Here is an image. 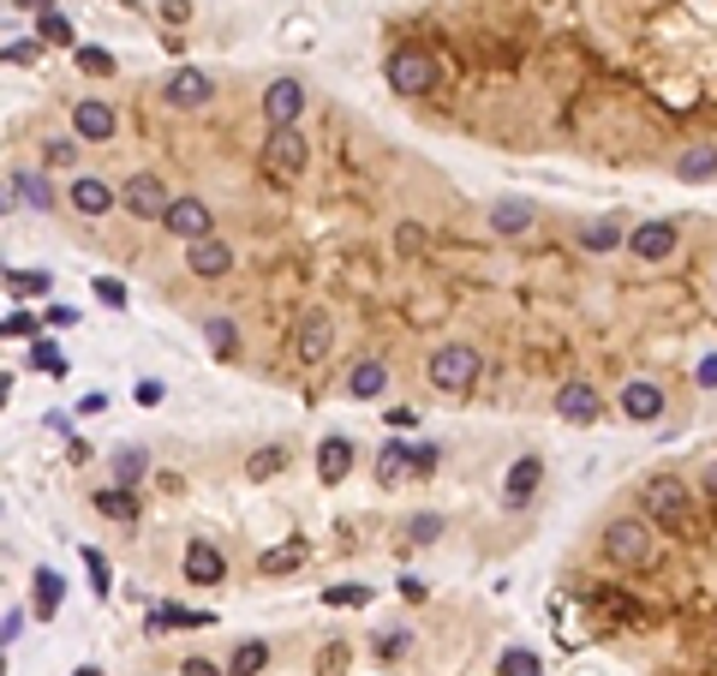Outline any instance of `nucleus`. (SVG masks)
Instances as JSON below:
<instances>
[{"label": "nucleus", "mask_w": 717, "mask_h": 676, "mask_svg": "<svg viewBox=\"0 0 717 676\" xmlns=\"http://www.w3.org/2000/svg\"><path fill=\"white\" fill-rule=\"evenodd\" d=\"M281 467H287V450H281V443H269V450H258L246 462V479H269V474H281Z\"/></svg>", "instance_id": "a19ab883"}, {"label": "nucleus", "mask_w": 717, "mask_h": 676, "mask_svg": "<svg viewBox=\"0 0 717 676\" xmlns=\"http://www.w3.org/2000/svg\"><path fill=\"white\" fill-rule=\"evenodd\" d=\"M168 203H174V193H168L162 174H126V180H120V210L138 215V222H162Z\"/></svg>", "instance_id": "423d86ee"}, {"label": "nucleus", "mask_w": 717, "mask_h": 676, "mask_svg": "<svg viewBox=\"0 0 717 676\" xmlns=\"http://www.w3.org/2000/svg\"><path fill=\"white\" fill-rule=\"evenodd\" d=\"M114 132H120V114H114L102 96H79V102H72V138H84V144H108Z\"/></svg>", "instance_id": "2eb2a0df"}, {"label": "nucleus", "mask_w": 717, "mask_h": 676, "mask_svg": "<svg viewBox=\"0 0 717 676\" xmlns=\"http://www.w3.org/2000/svg\"><path fill=\"white\" fill-rule=\"evenodd\" d=\"M79 324V312H72V305H48V329H72Z\"/></svg>", "instance_id": "603ef678"}, {"label": "nucleus", "mask_w": 717, "mask_h": 676, "mask_svg": "<svg viewBox=\"0 0 717 676\" xmlns=\"http://www.w3.org/2000/svg\"><path fill=\"white\" fill-rule=\"evenodd\" d=\"M179 671H186V676H227V665H215V658H186Z\"/></svg>", "instance_id": "8fccbe9b"}, {"label": "nucleus", "mask_w": 717, "mask_h": 676, "mask_svg": "<svg viewBox=\"0 0 717 676\" xmlns=\"http://www.w3.org/2000/svg\"><path fill=\"white\" fill-rule=\"evenodd\" d=\"M203 348H210V360H239V324L234 317H203Z\"/></svg>", "instance_id": "bb28decb"}, {"label": "nucleus", "mask_w": 717, "mask_h": 676, "mask_svg": "<svg viewBox=\"0 0 717 676\" xmlns=\"http://www.w3.org/2000/svg\"><path fill=\"white\" fill-rule=\"evenodd\" d=\"M210 622H215V610H186V605H174V598H168V605H156V610H150V629H210Z\"/></svg>", "instance_id": "cd10ccee"}, {"label": "nucleus", "mask_w": 717, "mask_h": 676, "mask_svg": "<svg viewBox=\"0 0 717 676\" xmlns=\"http://www.w3.org/2000/svg\"><path fill=\"white\" fill-rule=\"evenodd\" d=\"M627 246V228L616 222V215H598V222L580 228V252H592V258H610V252Z\"/></svg>", "instance_id": "5701e85b"}, {"label": "nucleus", "mask_w": 717, "mask_h": 676, "mask_svg": "<svg viewBox=\"0 0 717 676\" xmlns=\"http://www.w3.org/2000/svg\"><path fill=\"white\" fill-rule=\"evenodd\" d=\"M36 55H43V36H7V48H0L7 67H31Z\"/></svg>", "instance_id": "ea45409f"}, {"label": "nucleus", "mask_w": 717, "mask_h": 676, "mask_svg": "<svg viewBox=\"0 0 717 676\" xmlns=\"http://www.w3.org/2000/svg\"><path fill=\"white\" fill-rule=\"evenodd\" d=\"M84 563H90V586L108 598V557H102V551H84Z\"/></svg>", "instance_id": "a18cd8bd"}, {"label": "nucleus", "mask_w": 717, "mask_h": 676, "mask_svg": "<svg viewBox=\"0 0 717 676\" xmlns=\"http://www.w3.org/2000/svg\"><path fill=\"white\" fill-rule=\"evenodd\" d=\"M407 539H413V545H437L443 539V515H437V509H419V515L407 521Z\"/></svg>", "instance_id": "58836bf2"}, {"label": "nucleus", "mask_w": 717, "mask_h": 676, "mask_svg": "<svg viewBox=\"0 0 717 676\" xmlns=\"http://www.w3.org/2000/svg\"><path fill=\"white\" fill-rule=\"evenodd\" d=\"M700 485H706V491L717 497V462H706V474H700Z\"/></svg>", "instance_id": "4d7b16f0"}, {"label": "nucleus", "mask_w": 717, "mask_h": 676, "mask_svg": "<svg viewBox=\"0 0 717 676\" xmlns=\"http://www.w3.org/2000/svg\"><path fill=\"white\" fill-rule=\"evenodd\" d=\"M312 168V144L299 126H269L263 132V174L269 180H299Z\"/></svg>", "instance_id": "20e7f679"}, {"label": "nucleus", "mask_w": 717, "mask_h": 676, "mask_svg": "<svg viewBox=\"0 0 717 676\" xmlns=\"http://www.w3.org/2000/svg\"><path fill=\"white\" fill-rule=\"evenodd\" d=\"M324 605H371V586H329Z\"/></svg>", "instance_id": "c03bdc74"}, {"label": "nucleus", "mask_w": 717, "mask_h": 676, "mask_svg": "<svg viewBox=\"0 0 717 676\" xmlns=\"http://www.w3.org/2000/svg\"><path fill=\"white\" fill-rule=\"evenodd\" d=\"M72 60H79L84 79H114V67H120V60H114L108 48H96V43H79L72 48Z\"/></svg>", "instance_id": "f704fd0d"}, {"label": "nucleus", "mask_w": 717, "mask_h": 676, "mask_svg": "<svg viewBox=\"0 0 717 676\" xmlns=\"http://www.w3.org/2000/svg\"><path fill=\"white\" fill-rule=\"evenodd\" d=\"M150 474V450L144 443H126V450H114V479L120 485H138Z\"/></svg>", "instance_id": "2f4dec72"}, {"label": "nucleus", "mask_w": 717, "mask_h": 676, "mask_svg": "<svg viewBox=\"0 0 717 676\" xmlns=\"http://www.w3.org/2000/svg\"><path fill=\"white\" fill-rule=\"evenodd\" d=\"M305 102H312V91H305L293 72H281V79L263 84V120H269V126H299Z\"/></svg>", "instance_id": "6e6552de"}, {"label": "nucleus", "mask_w": 717, "mask_h": 676, "mask_svg": "<svg viewBox=\"0 0 717 676\" xmlns=\"http://www.w3.org/2000/svg\"><path fill=\"white\" fill-rule=\"evenodd\" d=\"M431 467H437V450H431V443H413V474H431Z\"/></svg>", "instance_id": "864d4df0"}, {"label": "nucleus", "mask_w": 717, "mask_h": 676, "mask_svg": "<svg viewBox=\"0 0 717 676\" xmlns=\"http://www.w3.org/2000/svg\"><path fill=\"white\" fill-rule=\"evenodd\" d=\"M675 180L682 186H700V180H717V144H694L675 156Z\"/></svg>", "instance_id": "a878e982"}, {"label": "nucleus", "mask_w": 717, "mask_h": 676, "mask_svg": "<svg viewBox=\"0 0 717 676\" xmlns=\"http://www.w3.org/2000/svg\"><path fill=\"white\" fill-rule=\"evenodd\" d=\"M12 7H31V12H55V0H12Z\"/></svg>", "instance_id": "13d9d810"}, {"label": "nucleus", "mask_w": 717, "mask_h": 676, "mask_svg": "<svg viewBox=\"0 0 717 676\" xmlns=\"http://www.w3.org/2000/svg\"><path fill=\"white\" fill-rule=\"evenodd\" d=\"M639 515H646L651 527L687 533V527H694V491H687V479H675V474L646 479V491H639Z\"/></svg>", "instance_id": "f03ea898"}, {"label": "nucleus", "mask_w": 717, "mask_h": 676, "mask_svg": "<svg viewBox=\"0 0 717 676\" xmlns=\"http://www.w3.org/2000/svg\"><path fill=\"white\" fill-rule=\"evenodd\" d=\"M90 288H96V300L108 305V312H126V282H120V276H96Z\"/></svg>", "instance_id": "37998d69"}, {"label": "nucleus", "mask_w": 717, "mask_h": 676, "mask_svg": "<svg viewBox=\"0 0 717 676\" xmlns=\"http://www.w3.org/2000/svg\"><path fill=\"white\" fill-rule=\"evenodd\" d=\"M329 348H336V317L329 312H305L299 324H293V353H299L305 365H324Z\"/></svg>", "instance_id": "4468645a"}, {"label": "nucleus", "mask_w": 717, "mask_h": 676, "mask_svg": "<svg viewBox=\"0 0 717 676\" xmlns=\"http://www.w3.org/2000/svg\"><path fill=\"white\" fill-rule=\"evenodd\" d=\"M305 557H312V545H305V539H287V545H275V551L258 557V575H293Z\"/></svg>", "instance_id": "c85d7f7f"}, {"label": "nucleus", "mask_w": 717, "mask_h": 676, "mask_svg": "<svg viewBox=\"0 0 717 676\" xmlns=\"http://www.w3.org/2000/svg\"><path fill=\"white\" fill-rule=\"evenodd\" d=\"M67 203L79 215H90V222H96V215H108L114 203H120V193H114L108 180H102V174H72V186H67Z\"/></svg>", "instance_id": "a211bd4d"}, {"label": "nucleus", "mask_w": 717, "mask_h": 676, "mask_svg": "<svg viewBox=\"0 0 717 676\" xmlns=\"http://www.w3.org/2000/svg\"><path fill=\"white\" fill-rule=\"evenodd\" d=\"M19 203H31L36 215H55V210H60V193L48 186V174L12 168V174H7V210H19Z\"/></svg>", "instance_id": "9d476101"}, {"label": "nucleus", "mask_w": 717, "mask_h": 676, "mask_svg": "<svg viewBox=\"0 0 717 676\" xmlns=\"http://www.w3.org/2000/svg\"><path fill=\"white\" fill-rule=\"evenodd\" d=\"M663 407H670V395H663L658 377H627L622 384V413L634 419V426H658Z\"/></svg>", "instance_id": "dca6fc26"}, {"label": "nucleus", "mask_w": 717, "mask_h": 676, "mask_svg": "<svg viewBox=\"0 0 717 676\" xmlns=\"http://www.w3.org/2000/svg\"><path fill=\"white\" fill-rule=\"evenodd\" d=\"M389 426H395V431H413L419 413H413V407H389Z\"/></svg>", "instance_id": "6e6d98bb"}, {"label": "nucleus", "mask_w": 717, "mask_h": 676, "mask_svg": "<svg viewBox=\"0 0 717 676\" xmlns=\"http://www.w3.org/2000/svg\"><path fill=\"white\" fill-rule=\"evenodd\" d=\"M162 102L179 108V114H198V108L215 102V79L203 67H179V72H168V84H162Z\"/></svg>", "instance_id": "0eeeda50"}, {"label": "nucleus", "mask_w": 717, "mask_h": 676, "mask_svg": "<svg viewBox=\"0 0 717 676\" xmlns=\"http://www.w3.org/2000/svg\"><path fill=\"white\" fill-rule=\"evenodd\" d=\"M31 586H36V622H48L60 610V593H67V581L55 575V569H31Z\"/></svg>", "instance_id": "7c9ffc66"}, {"label": "nucleus", "mask_w": 717, "mask_h": 676, "mask_svg": "<svg viewBox=\"0 0 717 676\" xmlns=\"http://www.w3.org/2000/svg\"><path fill=\"white\" fill-rule=\"evenodd\" d=\"M712 282H717V270H712Z\"/></svg>", "instance_id": "052dcab7"}, {"label": "nucleus", "mask_w": 717, "mask_h": 676, "mask_svg": "<svg viewBox=\"0 0 717 676\" xmlns=\"http://www.w3.org/2000/svg\"><path fill=\"white\" fill-rule=\"evenodd\" d=\"M556 419H568V426H598V419H604V395H598V384L568 377V384L556 389Z\"/></svg>", "instance_id": "f8f14e48"}, {"label": "nucleus", "mask_w": 717, "mask_h": 676, "mask_svg": "<svg viewBox=\"0 0 717 676\" xmlns=\"http://www.w3.org/2000/svg\"><path fill=\"white\" fill-rule=\"evenodd\" d=\"M269 641H239L234 653H227V676H263L269 671Z\"/></svg>", "instance_id": "c756f323"}, {"label": "nucleus", "mask_w": 717, "mask_h": 676, "mask_svg": "<svg viewBox=\"0 0 717 676\" xmlns=\"http://www.w3.org/2000/svg\"><path fill=\"white\" fill-rule=\"evenodd\" d=\"M651 521L646 515H616V521H604V557L616 569H646L651 563Z\"/></svg>", "instance_id": "7ed1b4c3"}, {"label": "nucleus", "mask_w": 717, "mask_h": 676, "mask_svg": "<svg viewBox=\"0 0 717 676\" xmlns=\"http://www.w3.org/2000/svg\"><path fill=\"white\" fill-rule=\"evenodd\" d=\"M341 389H348L353 401H377V395L389 389V365H383V360H353V365H348V384H341Z\"/></svg>", "instance_id": "4be33fe9"}, {"label": "nucleus", "mask_w": 717, "mask_h": 676, "mask_svg": "<svg viewBox=\"0 0 717 676\" xmlns=\"http://www.w3.org/2000/svg\"><path fill=\"white\" fill-rule=\"evenodd\" d=\"M700 389H717V353H706V360H700Z\"/></svg>", "instance_id": "5fc2aeb1"}, {"label": "nucleus", "mask_w": 717, "mask_h": 676, "mask_svg": "<svg viewBox=\"0 0 717 676\" xmlns=\"http://www.w3.org/2000/svg\"><path fill=\"white\" fill-rule=\"evenodd\" d=\"M358 467V450H353V438H341V431H329L324 443H317V479L324 485H341Z\"/></svg>", "instance_id": "aec40b11"}, {"label": "nucleus", "mask_w": 717, "mask_h": 676, "mask_svg": "<svg viewBox=\"0 0 717 676\" xmlns=\"http://www.w3.org/2000/svg\"><path fill=\"white\" fill-rule=\"evenodd\" d=\"M96 509L108 521H120V527H138V521H144V509H138V485H108V491H96Z\"/></svg>", "instance_id": "b1692460"}, {"label": "nucleus", "mask_w": 717, "mask_h": 676, "mask_svg": "<svg viewBox=\"0 0 717 676\" xmlns=\"http://www.w3.org/2000/svg\"><path fill=\"white\" fill-rule=\"evenodd\" d=\"M484 222H491V234L520 240V234H527V228L538 222V203H532V198H496L491 210H484Z\"/></svg>", "instance_id": "6ab92c4d"}, {"label": "nucleus", "mask_w": 717, "mask_h": 676, "mask_svg": "<svg viewBox=\"0 0 717 676\" xmlns=\"http://www.w3.org/2000/svg\"><path fill=\"white\" fill-rule=\"evenodd\" d=\"M179 575H186L191 586H222L227 581V557L215 539H191L186 557H179Z\"/></svg>", "instance_id": "f3484780"}, {"label": "nucleus", "mask_w": 717, "mask_h": 676, "mask_svg": "<svg viewBox=\"0 0 717 676\" xmlns=\"http://www.w3.org/2000/svg\"><path fill=\"white\" fill-rule=\"evenodd\" d=\"M186 270L198 276V282H222L227 270H234V246H227L222 234H203V240H186Z\"/></svg>", "instance_id": "ddd939ff"}, {"label": "nucleus", "mask_w": 717, "mask_h": 676, "mask_svg": "<svg viewBox=\"0 0 717 676\" xmlns=\"http://www.w3.org/2000/svg\"><path fill=\"white\" fill-rule=\"evenodd\" d=\"M675 246H682V228H675V222H663V215H651V222L627 228V252H634L639 264H663Z\"/></svg>", "instance_id": "1a4fd4ad"}, {"label": "nucleus", "mask_w": 717, "mask_h": 676, "mask_svg": "<svg viewBox=\"0 0 717 676\" xmlns=\"http://www.w3.org/2000/svg\"><path fill=\"white\" fill-rule=\"evenodd\" d=\"M419 246H425V234H419L413 222H401V228H395V252H419Z\"/></svg>", "instance_id": "de8ad7c7"}, {"label": "nucleus", "mask_w": 717, "mask_h": 676, "mask_svg": "<svg viewBox=\"0 0 717 676\" xmlns=\"http://www.w3.org/2000/svg\"><path fill=\"white\" fill-rule=\"evenodd\" d=\"M48 288H55V276H48V270H7V293H12V300H43Z\"/></svg>", "instance_id": "473e14b6"}, {"label": "nucleus", "mask_w": 717, "mask_h": 676, "mask_svg": "<svg viewBox=\"0 0 717 676\" xmlns=\"http://www.w3.org/2000/svg\"><path fill=\"white\" fill-rule=\"evenodd\" d=\"M36 36L55 48H79V36H72V19H60V12H36Z\"/></svg>", "instance_id": "c9c22d12"}, {"label": "nucleus", "mask_w": 717, "mask_h": 676, "mask_svg": "<svg viewBox=\"0 0 717 676\" xmlns=\"http://www.w3.org/2000/svg\"><path fill=\"white\" fill-rule=\"evenodd\" d=\"M43 324H48V317L12 312V317H7V336H12V341H43Z\"/></svg>", "instance_id": "79ce46f5"}, {"label": "nucleus", "mask_w": 717, "mask_h": 676, "mask_svg": "<svg viewBox=\"0 0 717 676\" xmlns=\"http://www.w3.org/2000/svg\"><path fill=\"white\" fill-rule=\"evenodd\" d=\"M538 485H544V462H538V455H520L503 479V509H527L538 497Z\"/></svg>", "instance_id": "412c9836"}, {"label": "nucleus", "mask_w": 717, "mask_h": 676, "mask_svg": "<svg viewBox=\"0 0 717 676\" xmlns=\"http://www.w3.org/2000/svg\"><path fill=\"white\" fill-rule=\"evenodd\" d=\"M79 676H102V671H96V665H84V671H79Z\"/></svg>", "instance_id": "bf43d9fd"}, {"label": "nucleus", "mask_w": 717, "mask_h": 676, "mask_svg": "<svg viewBox=\"0 0 717 676\" xmlns=\"http://www.w3.org/2000/svg\"><path fill=\"white\" fill-rule=\"evenodd\" d=\"M191 19V0H162V24H186Z\"/></svg>", "instance_id": "3c124183"}, {"label": "nucleus", "mask_w": 717, "mask_h": 676, "mask_svg": "<svg viewBox=\"0 0 717 676\" xmlns=\"http://www.w3.org/2000/svg\"><path fill=\"white\" fill-rule=\"evenodd\" d=\"M383 79H389L395 96H431L437 91V60H431L425 48H395Z\"/></svg>", "instance_id": "39448f33"}, {"label": "nucleus", "mask_w": 717, "mask_h": 676, "mask_svg": "<svg viewBox=\"0 0 717 676\" xmlns=\"http://www.w3.org/2000/svg\"><path fill=\"white\" fill-rule=\"evenodd\" d=\"M538 671H544V658L532 646H503L496 653V676H538Z\"/></svg>", "instance_id": "72a5a7b5"}, {"label": "nucleus", "mask_w": 717, "mask_h": 676, "mask_svg": "<svg viewBox=\"0 0 717 676\" xmlns=\"http://www.w3.org/2000/svg\"><path fill=\"white\" fill-rule=\"evenodd\" d=\"M19 634H24V610H19V605H7V617H0V641L19 646Z\"/></svg>", "instance_id": "49530a36"}, {"label": "nucleus", "mask_w": 717, "mask_h": 676, "mask_svg": "<svg viewBox=\"0 0 717 676\" xmlns=\"http://www.w3.org/2000/svg\"><path fill=\"white\" fill-rule=\"evenodd\" d=\"M407 474H413V443H407V438H389V443L377 450V485H389V491H395Z\"/></svg>", "instance_id": "393cba45"}, {"label": "nucleus", "mask_w": 717, "mask_h": 676, "mask_svg": "<svg viewBox=\"0 0 717 676\" xmlns=\"http://www.w3.org/2000/svg\"><path fill=\"white\" fill-rule=\"evenodd\" d=\"M79 144H84V138H67V132L43 138V162H48V168H72V162H79Z\"/></svg>", "instance_id": "e433bc0d"}, {"label": "nucleus", "mask_w": 717, "mask_h": 676, "mask_svg": "<svg viewBox=\"0 0 717 676\" xmlns=\"http://www.w3.org/2000/svg\"><path fill=\"white\" fill-rule=\"evenodd\" d=\"M24 365H36V372H55V377H67V360H60V348L55 341H31V353H24Z\"/></svg>", "instance_id": "4c0bfd02"}, {"label": "nucleus", "mask_w": 717, "mask_h": 676, "mask_svg": "<svg viewBox=\"0 0 717 676\" xmlns=\"http://www.w3.org/2000/svg\"><path fill=\"white\" fill-rule=\"evenodd\" d=\"M484 360L472 341H437V348L425 353V384L437 395H467L472 384H479Z\"/></svg>", "instance_id": "f257e3e1"}, {"label": "nucleus", "mask_w": 717, "mask_h": 676, "mask_svg": "<svg viewBox=\"0 0 717 676\" xmlns=\"http://www.w3.org/2000/svg\"><path fill=\"white\" fill-rule=\"evenodd\" d=\"M162 228H168L174 240H203V234H215V210L198 193H179L168 203V215H162Z\"/></svg>", "instance_id": "9b49d317"}, {"label": "nucleus", "mask_w": 717, "mask_h": 676, "mask_svg": "<svg viewBox=\"0 0 717 676\" xmlns=\"http://www.w3.org/2000/svg\"><path fill=\"white\" fill-rule=\"evenodd\" d=\"M138 407H162V384H156V377H138Z\"/></svg>", "instance_id": "09e8293b"}]
</instances>
